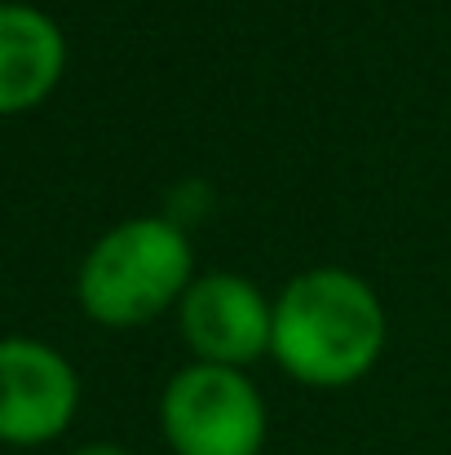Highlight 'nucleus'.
<instances>
[{
  "label": "nucleus",
  "mask_w": 451,
  "mask_h": 455,
  "mask_svg": "<svg viewBox=\"0 0 451 455\" xmlns=\"http://www.w3.org/2000/svg\"><path fill=\"white\" fill-rule=\"evenodd\" d=\"M195 283V248L173 217H129L80 261L76 297L102 327H142Z\"/></svg>",
  "instance_id": "f03ea898"
},
{
  "label": "nucleus",
  "mask_w": 451,
  "mask_h": 455,
  "mask_svg": "<svg viewBox=\"0 0 451 455\" xmlns=\"http://www.w3.org/2000/svg\"><path fill=\"white\" fill-rule=\"evenodd\" d=\"M390 340L385 301L367 279L341 266H314L275 297L270 358L310 389H345L363 380Z\"/></svg>",
  "instance_id": "f257e3e1"
},
{
  "label": "nucleus",
  "mask_w": 451,
  "mask_h": 455,
  "mask_svg": "<svg viewBox=\"0 0 451 455\" xmlns=\"http://www.w3.org/2000/svg\"><path fill=\"white\" fill-rule=\"evenodd\" d=\"M67 71L62 27L22 0H0V116L44 102Z\"/></svg>",
  "instance_id": "423d86ee"
},
{
  "label": "nucleus",
  "mask_w": 451,
  "mask_h": 455,
  "mask_svg": "<svg viewBox=\"0 0 451 455\" xmlns=\"http://www.w3.org/2000/svg\"><path fill=\"white\" fill-rule=\"evenodd\" d=\"M71 455H129L125 447H116V443H89V447H80V451Z\"/></svg>",
  "instance_id": "0eeeda50"
},
{
  "label": "nucleus",
  "mask_w": 451,
  "mask_h": 455,
  "mask_svg": "<svg viewBox=\"0 0 451 455\" xmlns=\"http://www.w3.org/2000/svg\"><path fill=\"white\" fill-rule=\"evenodd\" d=\"M181 340L190 345L195 363L217 367H248L262 354H270V327H275V301L244 279V275H199L186 297L177 301Z\"/></svg>",
  "instance_id": "39448f33"
},
{
  "label": "nucleus",
  "mask_w": 451,
  "mask_h": 455,
  "mask_svg": "<svg viewBox=\"0 0 451 455\" xmlns=\"http://www.w3.org/2000/svg\"><path fill=\"white\" fill-rule=\"evenodd\" d=\"M159 434L173 455H262L270 416L248 371L186 363L159 394Z\"/></svg>",
  "instance_id": "7ed1b4c3"
},
{
  "label": "nucleus",
  "mask_w": 451,
  "mask_h": 455,
  "mask_svg": "<svg viewBox=\"0 0 451 455\" xmlns=\"http://www.w3.org/2000/svg\"><path fill=\"white\" fill-rule=\"evenodd\" d=\"M80 411L76 367L44 340L4 336L0 340V443L44 447L71 429Z\"/></svg>",
  "instance_id": "20e7f679"
}]
</instances>
